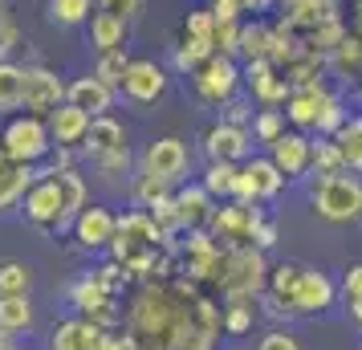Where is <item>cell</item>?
<instances>
[{"label":"cell","mask_w":362,"mask_h":350,"mask_svg":"<svg viewBox=\"0 0 362 350\" xmlns=\"http://www.w3.org/2000/svg\"><path fill=\"white\" fill-rule=\"evenodd\" d=\"M118 330L131 338V350H216L224 310L183 273L147 277L134 285Z\"/></svg>","instance_id":"1"},{"label":"cell","mask_w":362,"mask_h":350,"mask_svg":"<svg viewBox=\"0 0 362 350\" xmlns=\"http://www.w3.org/2000/svg\"><path fill=\"white\" fill-rule=\"evenodd\" d=\"M90 204V184L86 175H78L74 167H45L37 171L33 187L25 192L21 200V212L33 228H45V233H62L69 228L78 212Z\"/></svg>","instance_id":"2"},{"label":"cell","mask_w":362,"mask_h":350,"mask_svg":"<svg viewBox=\"0 0 362 350\" xmlns=\"http://www.w3.org/2000/svg\"><path fill=\"white\" fill-rule=\"evenodd\" d=\"M269 285V261L257 245H240V249H224L220 269H216L212 289L228 301H257Z\"/></svg>","instance_id":"3"},{"label":"cell","mask_w":362,"mask_h":350,"mask_svg":"<svg viewBox=\"0 0 362 350\" xmlns=\"http://www.w3.org/2000/svg\"><path fill=\"white\" fill-rule=\"evenodd\" d=\"M310 204L313 212L329 224H354L362 220V180L358 175H313L310 184Z\"/></svg>","instance_id":"4"},{"label":"cell","mask_w":362,"mask_h":350,"mask_svg":"<svg viewBox=\"0 0 362 350\" xmlns=\"http://www.w3.org/2000/svg\"><path fill=\"white\" fill-rule=\"evenodd\" d=\"M0 147L8 151L13 159H21V163H45L53 155V134H49V122L37 115H13L8 122H4V131H0Z\"/></svg>","instance_id":"5"},{"label":"cell","mask_w":362,"mask_h":350,"mask_svg":"<svg viewBox=\"0 0 362 350\" xmlns=\"http://www.w3.org/2000/svg\"><path fill=\"white\" fill-rule=\"evenodd\" d=\"M261 224H264V208L261 204L228 200V204H216L204 228H208L224 249H240V245H252V236H257Z\"/></svg>","instance_id":"6"},{"label":"cell","mask_w":362,"mask_h":350,"mask_svg":"<svg viewBox=\"0 0 362 350\" xmlns=\"http://www.w3.org/2000/svg\"><path fill=\"white\" fill-rule=\"evenodd\" d=\"M240 82H245V69L236 66V57H224V53H212L204 66L192 74V90L204 106H224L240 94Z\"/></svg>","instance_id":"7"},{"label":"cell","mask_w":362,"mask_h":350,"mask_svg":"<svg viewBox=\"0 0 362 350\" xmlns=\"http://www.w3.org/2000/svg\"><path fill=\"white\" fill-rule=\"evenodd\" d=\"M334 301H338V281L329 273H322V269L301 265L293 293L285 301V314L289 317H317V314H326Z\"/></svg>","instance_id":"8"},{"label":"cell","mask_w":362,"mask_h":350,"mask_svg":"<svg viewBox=\"0 0 362 350\" xmlns=\"http://www.w3.org/2000/svg\"><path fill=\"white\" fill-rule=\"evenodd\" d=\"M220 257H224V245L208 228H192L187 240L180 245V273L196 285H212L216 269H220Z\"/></svg>","instance_id":"9"},{"label":"cell","mask_w":362,"mask_h":350,"mask_svg":"<svg viewBox=\"0 0 362 350\" xmlns=\"http://www.w3.org/2000/svg\"><path fill=\"white\" fill-rule=\"evenodd\" d=\"M289 184L285 175H281V167L269 159V155H252L240 163V180H236V196L232 200L240 204H269L281 196V187Z\"/></svg>","instance_id":"10"},{"label":"cell","mask_w":362,"mask_h":350,"mask_svg":"<svg viewBox=\"0 0 362 350\" xmlns=\"http://www.w3.org/2000/svg\"><path fill=\"white\" fill-rule=\"evenodd\" d=\"M139 171L159 175L163 184L180 187V184H187V171H192V151H187V143H183V139H175V134L155 139V143L143 151V163H139Z\"/></svg>","instance_id":"11"},{"label":"cell","mask_w":362,"mask_h":350,"mask_svg":"<svg viewBox=\"0 0 362 350\" xmlns=\"http://www.w3.org/2000/svg\"><path fill=\"white\" fill-rule=\"evenodd\" d=\"M62 102H66V82L57 78V69L25 66V94H21V110H25V115L49 118Z\"/></svg>","instance_id":"12"},{"label":"cell","mask_w":362,"mask_h":350,"mask_svg":"<svg viewBox=\"0 0 362 350\" xmlns=\"http://www.w3.org/2000/svg\"><path fill=\"white\" fill-rule=\"evenodd\" d=\"M115 301L118 298H110V293L94 281V273H86V277H78V281L69 285V305L82 317L98 322L102 330H118V326H122V310H118Z\"/></svg>","instance_id":"13"},{"label":"cell","mask_w":362,"mask_h":350,"mask_svg":"<svg viewBox=\"0 0 362 350\" xmlns=\"http://www.w3.org/2000/svg\"><path fill=\"white\" fill-rule=\"evenodd\" d=\"M167 94V69L151 57H131L127 78L118 86V98H127L131 106H155Z\"/></svg>","instance_id":"14"},{"label":"cell","mask_w":362,"mask_h":350,"mask_svg":"<svg viewBox=\"0 0 362 350\" xmlns=\"http://www.w3.org/2000/svg\"><path fill=\"white\" fill-rule=\"evenodd\" d=\"M204 155H208V163H245V159H252V131L220 118L204 131Z\"/></svg>","instance_id":"15"},{"label":"cell","mask_w":362,"mask_h":350,"mask_svg":"<svg viewBox=\"0 0 362 350\" xmlns=\"http://www.w3.org/2000/svg\"><path fill=\"white\" fill-rule=\"evenodd\" d=\"M115 224H118V216L110 212V208H102V204H86L69 228H74L78 249L102 252V249H110V240H115Z\"/></svg>","instance_id":"16"},{"label":"cell","mask_w":362,"mask_h":350,"mask_svg":"<svg viewBox=\"0 0 362 350\" xmlns=\"http://www.w3.org/2000/svg\"><path fill=\"white\" fill-rule=\"evenodd\" d=\"M245 86L261 106H285L289 90H293L289 78H285V69H277L269 57L264 62H245Z\"/></svg>","instance_id":"17"},{"label":"cell","mask_w":362,"mask_h":350,"mask_svg":"<svg viewBox=\"0 0 362 350\" xmlns=\"http://www.w3.org/2000/svg\"><path fill=\"white\" fill-rule=\"evenodd\" d=\"M269 159L281 167L285 180H301V175H310V167H313V139L301 131H285L269 147Z\"/></svg>","instance_id":"18"},{"label":"cell","mask_w":362,"mask_h":350,"mask_svg":"<svg viewBox=\"0 0 362 350\" xmlns=\"http://www.w3.org/2000/svg\"><path fill=\"white\" fill-rule=\"evenodd\" d=\"M66 102H74V106L86 110L90 118H102V115H110V110H115L118 90H115V86H106L102 78H94V74H86V78L66 82Z\"/></svg>","instance_id":"19"},{"label":"cell","mask_w":362,"mask_h":350,"mask_svg":"<svg viewBox=\"0 0 362 350\" xmlns=\"http://www.w3.org/2000/svg\"><path fill=\"white\" fill-rule=\"evenodd\" d=\"M33 180H37L33 163H21V159H13L8 151L0 147V216L13 212V208H21V200H25V192L33 187Z\"/></svg>","instance_id":"20"},{"label":"cell","mask_w":362,"mask_h":350,"mask_svg":"<svg viewBox=\"0 0 362 350\" xmlns=\"http://www.w3.org/2000/svg\"><path fill=\"white\" fill-rule=\"evenodd\" d=\"M102 326L90 322V317L74 314L66 322H57L49 334V350H102Z\"/></svg>","instance_id":"21"},{"label":"cell","mask_w":362,"mask_h":350,"mask_svg":"<svg viewBox=\"0 0 362 350\" xmlns=\"http://www.w3.org/2000/svg\"><path fill=\"white\" fill-rule=\"evenodd\" d=\"M49 134H53V147H69V151H82L86 143V131H90V122L94 118L86 115V110H78L74 102H62L57 110H53L49 118Z\"/></svg>","instance_id":"22"},{"label":"cell","mask_w":362,"mask_h":350,"mask_svg":"<svg viewBox=\"0 0 362 350\" xmlns=\"http://www.w3.org/2000/svg\"><path fill=\"white\" fill-rule=\"evenodd\" d=\"M326 86L313 82V86H293L289 90V98H285V122H293L297 131H313V118L322 110V102H326Z\"/></svg>","instance_id":"23"},{"label":"cell","mask_w":362,"mask_h":350,"mask_svg":"<svg viewBox=\"0 0 362 350\" xmlns=\"http://www.w3.org/2000/svg\"><path fill=\"white\" fill-rule=\"evenodd\" d=\"M175 208H180V224L192 233V228H204V224H208L216 200L208 196L204 184H180L175 187Z\"/></svg>","instance_id":"24"},{"label":"cell","mask_w":362,"mask_h":350,"mask_svg":"<svg viewBox=\"0 0 362 350\" xmlns=\"http://www.w3.org/2000/svg\"><path fill=\"white\" fill-rule=\"evenodd\" d=\"M127 147V131H122V122L110 115H102L90 122V131H86V143H82V155L86 159H98V155H106V151H118Z\"/></svg>","instance_id":"25"},{"label":"cell","mask_w":362,"mask_h":350,"mask_svg":"<svg viewBox=\"0 0 362 350\" xmlns=\"http://www.w3.org/2000/svg\"><path fill=\"white\" fill-rule=\"evenodd\" d=\"M0 326L13 334H29L37 326V310H33V301H29V293H4L0 298Z\"/></svg>","instance_id":"26"},{"label":"cell","mask_w":362,"mask_h":350,"mask_svg":"<svg viewBox=\"0 0 362 350\" xmlns=\"http://www.w3.org/2000/svg\"><path fill=\"white\" fill-rule=\"evenodd\" d=\"M90 45L98 53L122 49V45H127V21L110 17V13H94V17H90Z\"/></svg>","instance_id":"27"},{"label":"cell","mask_w":362,"mask_h":350,"mask_svg":"<svg viewBox=\"0 0 362 350\" xmlns=\"http://www.w3.org/2000/svg\"><path fill=\"white\" fill-rule=\"evenodd\" d=\"M334 143H338V151H342V163L350 175H362V115H350L338 127V134H334Z\"/></svg>","instance_id":"28"},{"label":"cell","mask_w":362,"mask_h":350,"mask_svg":"<svg viewBox=\"0 0 362 350\" xmlns=\"http://www.w3.org/2000/svg\"><path fill=\"white\" fill-rule=\"evenodd\" d=\"M236 180H240V163H208L199 184L208 187V196L220 204V200H232L236 196Z\"/></svg>","instance_id":"29"},{"label":"cell","mask_w":362,"mask_h":350,"mask_svg":"<svg viewBox=\"0 0 362 350\" xmlns=\"http://www.w3.org/2000/svg\"><path fill=\"white\" fill-rule=\"evenodd\" d=\"M269 37H273V25L269 21H252V25H240V53L245 62H264L269 57Z\"/></svg>","instance_id":"30"},{"label":"cell","mask_w":362,"mask_h":350,"mask_svg":"<svg viewBox=\"0 0 362 350\" xmlns=\"http://www.w3.org/2000/svg\"><path fill=\"white\" fill-rule=\"evenodd\" d=\"M21 94H25V66L0 62V115L21 110Z\"/></svg>","instance_id":"31"},{"label":"cell","mask_w":362,"mask_h":350,"mask_svg":"<svg viewBox=\"0 0 362 350\" xmlns=\"http://www.w3.org/2000/svg\"><path fill=\"white\" fill-rule=\"evenodd\" d=\"M248 131H252L257 143L273 147L281 134H285V110H281V106H261V110L252 115V127H248Z\"/></svg>","instance_id":"32"},{"label":"cell","mask_w":362,"mask_h":350,"mask_svg":"<svg viewBox=\"0 0 362 350\" xmlns=\"http://www.w3.org/2000/svg\"><path fill=\"white\" fill-rule=\"evenodd\" d=\"M342 171H346V163H342L338 143L326 139V134H317V139H313V167H310V175H342Z\"/></svg>","instance_id":"33"},{"label":"cell","mask_w":362,"mask_h":350,"mask_svg":"<svg viewBox=\"0 0 362 350\" xmlns=\"http://www.w3.org/2000/svg\"><path fill=\"white\" fill-rule=\"evenodd\" d=\"M346 118H350V110H346L342 94H334V90H329L326 102H322V110H317V118H313V131L326 134V139H334V134H338V127H342Z\"/></svg>","instance_id":"34"},{"label":"cell","mask_w":362,"mask_h":350,"mask_svg":"<svg viewBox=\"0 0 362 350\" xmlns=\"http://www.w3.org/2000/svg\"><path fill=\"white\" fill-rule=\"evenodd\" d=\"M94 13V0H49V21L62 25V29H74V25H86Z\"/></svg>","instance_id":"35"},{"label":"cell","mask_w":362,"mask_h":350,"mask_svg":"<svg viewBox=\"0 0 362 350\" xmlns=\"http://www.w3.org/2000/svg\"><path fill=\"white\" fill-rule=\"evenodd\" d=\"M212 53H216L212 45H204V41H187V37H183L180 45H175V53H171V66L180 69V74H187V78H192V74H196V69L204 66Z\"/></svg>","instance_id":"36"},{"label":"cell","mask_w":362,"mask_h":350,"mask_svg":"<svg viewBox=\"0 0 362 350\" xmlns=\"http://www.w3.org/2000/svg\"><path fill=\"white\" fill-rule=\"evenodd\" d=\"M127 66H131V53H127V45L122 49H110V53H98V66H94V78H102L106 86H122V78H127Z\"/></svg>","instance_id":"37"},{"label":"cell","mask_w":362,"mask_h":350,"mask_svg":"<svg viewBox=\"0 0 362 350\" xmlns=\"http://www.w3.org/2000/svg\"><path fill=\"white\" fill-rule=\"evenodd\" d=\"M33 289V269L25 261H0V298L4 293H29Z\"/></svg>","instance_id":"38"},{"label":"cell","mask_w":362,"mask_h":350,"mask_svg":"<svg viewBox=\"0 0 362 350\" xmlns=\"http://www.w3.org/2000/svg\"><path fill=\"white\" fill-rule=\"evenodd\" d=\"M167 192H175V187L163 184L159 175L139 171V175H134V184H131V200H134V208H151V204L159 200V196H167Z\"/></svg>","instance_id":"39"},{"label":"cell","mask_w":362,"mask_h":350,"mask_svg":"<svg viewBox=\"0 0 362 350\" xmlns=\"http://www.w3.org/2000/svg\"><path fill=\"white\" fill-rule=\"evenodd\" d=\"M183 37H187V41H204V45H212L216 49V17H212V8H192L187 21H183Z\"/></svg>","instance_id":"40"},{"label":"cell","mask_w":362,"mask_h":350,"mask_svg":"<svg viewBox=\"0 0 362 350\" xmlns=\"http://www.w3.org/2000/svg\"><path fill=\"white\" fill-rule=\"evenodd\" d=\"M252 322H257L252 301H228V305H224V334H228V338H245V334L252 330Z\"/></svg>","instance_id":"41"},{"label":"cell","mask_w":362,"mask_h":350,"mask_svg":"<svg viewBox=\"0 0 362 350\" xmlns=\"http://www.w3.org/2000/svg\"><path fill=\"white\" fill-rule=\"evenodd\" d=\"M94 163V171L98 175H106V180H118V175H127L134 167V155L131 147H118V151H106V155H98V159H90Z\"/></svg>","instance_id":"42"},{"label":"cell","mask_w":362,"mask_h":350,"mask_svg":"<svg viewBox=\"0 0 362 350\" xmlns=\"http://www.w3.org/2000/svg\"><path fill=\"white\" fill-rule=\"evenodd\" d=\"M94 281H98L102 289L110 293V298H122V289L131 285V273H127V269L118 265V261H106V265L94 269Z\"/></svg>","instance_id":"43"},{"label":"cell","mask_w":362,"mask_h":350,"mask_svg":"<svg viewBox=\"0 0 362 350\" xmlns=\"http://www.w3.org/2000/svg\"><path fill=\"white\" fill-rule=\"evenodd\" d=\"M151 216H155V224H159V228H163V233H180L183 224H180V208H175V192H167V196H159V200L151 204L147 208Z\"/></svg>","instance_id":"44"},{"label":"cell","mask_w":362,"mask_h":350,"mask_svg":"<svg viewBox=\"0 0 362 350\" xmlns=\"http://www.w3.org/2000/svg\"><path fill=\"white\" fill-rule=\"evenodd\" d=\"M17 45H21V29H17V21L4 13V4H0V62H13Z\"/></svg>","instance_id":"45"},{"label":"cell","mask_w":362,"mask_h":350,"mask_svg":"<svg viewBox=\"0 0 362 350\" xmlns=\"http://www.w3.org/2000/svg\"><path fill=\"white\" fill-rule=\"evenodd\" d=\"M216 53H224V57H236L240 53V21L216 25Z\"/></svg>","instance_id":"46"},{"label":"cell","mask_w":362,"mask_h":350,"mask_svg":"<svg viewBox=\"0 0 362 350\" xmlns=\"http://www.w3.org/2000/svg\"><path fill=\"white\" fill-rule=\"evenodd\" d=\"M98 13H110L118 21H139L143 17V0H98Z\"/></svg>","instance_id":"47"},{"label":"cell","mask_w":362,"mask_h":350,"mask_svg":"<svg viewBox=\"0 0 362 350\" xmlns=\"http://www.w3.org/2000/svg\"><path fill=\"white\" fill-rule=\"evenodd\" d=\"M257 350H305V346H301V338H297L289 326H285V330L277 326V330H269L261 342H257Z\"/></svg>","instance_id":"48"},{"label":"cell","mask_w":362,"mask_h":350,"mask_svg":"<svg viewBox=\"0 0 362 350\" xmlns=\"http://www.w3.org/2000/svg\"><path fill=\"white\" fill-rule=\"evenodd\" d=\"M358 293H362V261H358V265H350L342 273V281H338V301H342V305H350Z\"/></svg>","instance_id":"49"},{"label":"cell","mask_w":362,"mask_h":350,"mask_svg":"<svg viewBox=\"0 0 362 350\" xmlns=\"http://www.w3.org/2000/svg\"><path fill=\"white\" fill-rule=\"evenodd\" d=\"M220 118H224V122H232V127H252V106H248V102H240V98H232V102H224V106H220Z\"/></svg>","instance_id":"50"},{"label":"cell","mask_w":362,"mask_h":350,"mask_svg":"<svg viewBox=\"0 0 362 350\" xmlns=\"http://www.w3.org/2000/svg\"><path fill=\"white\" fill-rule=\"evenodd\" d=\"M252 245H257V249L261 252H269L273 249V245H277V224H273V220L264 216V224L261 228H257V236H252Z\"/></svg>","instance_id":"51"},{"label":"cell","mask_w":362,"mask_h":350,"mask_svg":"<svg viewBox=\"0 0 362 350\" xmlns=\"http://www.w3.org/2000/svg\"><path fill=\"white\" fill-rule=\"evenodd\" d=\"M102 350H131V338L122 330H106L102 334Z\"/></svg>","instance_id":"52"},{"label":"cell","mask_w":362,"mask_h":350,"mask_svg":"<svg viewBox=\"0 0 362 350\" xmlns=\"http://www.w3.org/2000/svg\"><path fill=\"white\" fill-rule=\"evenodd\" d=\"M346 310H350V314H354V326H358V330H362V293H358V298H354V301H350V305H346Z\"/></svg>","instance_id":"53"},{"label":"cell","mask_w":362,"mask_h":350,"mask_svg":"<svg viewBox=\"0 0 362 350\" xmlns=\"http://www.w3.org/2000/svg\"><path fill=\"white\" fill-rule=\"evenodd\" d=\"M8 346H13V334H8L4 326H0V350H8Z\"/></svg>","instance_id":"54"},{"label":"cell","mask_w":362,"mask_h":350,"mask_svg":"<svg viewBox=\"0 0 362 350\" xmlns=\"http://www.w3.org/2000/svg\"><path fill=\"white\" fill-rule=\"evenodd\" d=\"M277 4H285V8H293V4H317V0H277Z\"/></svg>","instance_id":"55"},{"label":"cell","mask_w":362,"mask_h":350,"mask_svg":"<svg viewBox=\"0 0 362 350\" xmlns=\"http://www.w3.org/2000/svg\"><path fill=\"white\" fill-rule=\"evenodd\" d=\"M8 350H29V346H17V342H13V346H8Z\"/></svg>","instance_id":"56"},{"label":"cell","mask_w":362,"mask_h":350,"mask_svg":"<svg viewBox=\"0 0 362 350\" xmlns=\"http://www.w3.org/2000/svg\"><path fill=\"white\" fill-rule=\"evenodd\" d=\"M358 98H362V86H358Z\"/></svg>","instance_id":"57"},{"label":"cell","mask_w":362,"mask_h":350,"mask_svg":"<svg viewBox=\"0 0 362 350\" xmlns=\"http://www.w3.org/2000/svg\"><path fill=\"white\" fill-rule=\"evenodd\" d=\"M0 4H8V0H0Z\"/></svg>","instance_id":"58"}]
</instances>
